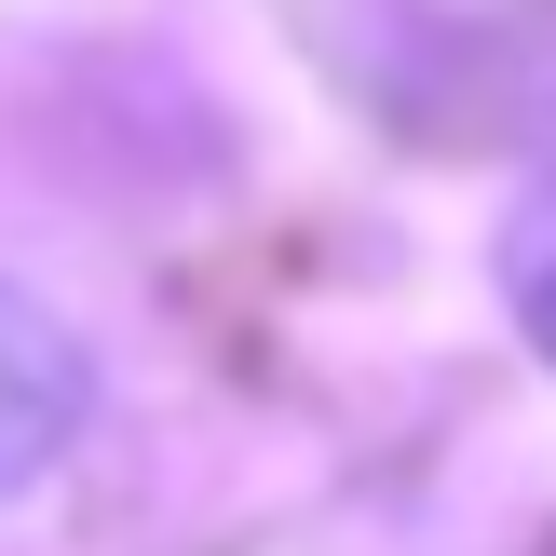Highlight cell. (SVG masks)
Wrapping results in <instances>:
<instances>
[{
  "instance_id": "6da1fadb",
  "label": "cell",
  "mask_w": 556,
  "mask_h": 556,
  "mask_svg": "<svg viewBox=\"0 0 556 556\" xmlns=\"http://www.w3.org/2000/svg\"><path fill=\"white\" fill-rule=\"evenodd\" d=\"M68 394L81 380H68V353H54V326H27L14 299H0V489L68 434Z\"/></svg>"
}]
</instances>
